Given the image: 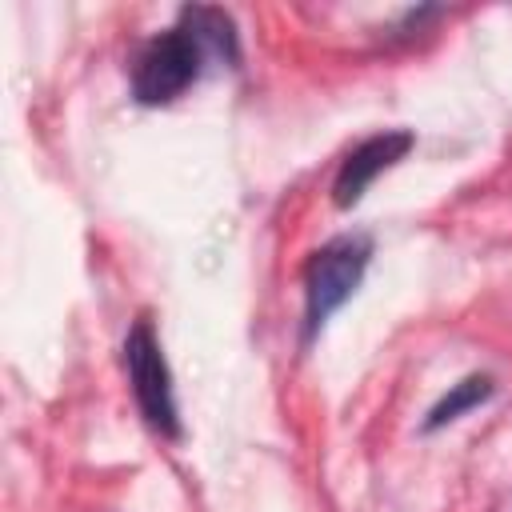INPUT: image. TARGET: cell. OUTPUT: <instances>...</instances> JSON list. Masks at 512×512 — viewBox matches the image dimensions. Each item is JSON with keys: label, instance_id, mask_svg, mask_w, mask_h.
<instances>
[{"label": "cell", "instance_id": "obj_5", "mask_svg": "<svg viewBox=\"0 0 512 512\" xmlns=\"http://www.w3.org/2000/svg\"><path fill=\"white\" fill-rule=\"evenodd\" d=\"M176 24H184L212 60H224V64L240 60V32H236L232 12L216 8V4H184Z\"/></svg>", "mask_w": 512, "mask_h": 512}, {"label": "cell", "instance_id": "obj_1", "mask_svg": "<svg viewBox=\"0 0 512 512\" xmlns=\"http://www.w3.org/2000/svg\"><path fill=\"white\" fill-rule=\"evenodd\" d=\"M376 240L372 232H340L332 240H324L320 248H312V256L304 260V320H300V344L308 348L324 324L352 300V292L360 288L368 264H372Z\"/></svg>", "mask_w": 512, "mask_h": 512}, {"label": "cell", "instance_id": "obj_6", "mask_svg": "<svg viewBox=\"0 0 512 512\" xmlns=\"http://www.w3.org/2000/svg\"><path fill=\"white\" fill-rule=\"evenodd\" d=\"M496 392V380L488 376V372H472V376H464V380H456L432 408H428V416H424V424H420V432H440V428H448L452 420H460L464 412H472V408H480L488 396Z\"/></svg>", "mask_w": 512, "mask_h": 512}, {"label": "cell", "instance_id": "obj_2", "mask_svg": "<svg viewBox=\"0 0 512 512\" xmlns=\"http://www.w3.org/2000/svg\"><path fill=\"white\" fill-rule=\"evenodd\" d=\"M124 368H128V384H132L144 424L152 432H160L164 440H180L184 424H180V408H176L172 368L164 360V348H160L148 316H140L124 336Z\"/></svg>", "mask_w": 512, "mask_h": 512}, {"label": "cell", "instance_id": "obj_4", "mask_svg": "<svg viewBox=\"0 0 512 512\" xmlns=\"http://www.w3.org/2000/svg\"><path fill=\"white\" fill-rule=\"evenodd\" d=\"M416 148V132L412 128H384L376 136H364L336 168V180H332V204L336 208H356L364 200V192L372 188V180L380 172H388L392 164H400L408 152Z\"/></svg>", "mask_w": 512, "mask_h": 512}, {"label": "cell", "instance_id": "obj_3", "mask_svg": "<svg viewBox=\"0 0 512 512\" xmlns=\"http://www.w3.org/2000/svg\"><path fill=\"white\" fill-rule=\"evenodd\" d=\"M204 60H208V52L200 48V40L184 24H172L140 48V56L132 64V96L148 108L172 104L200 80Z\"/></svg>", "mask_w": 512, "mask_h": 512}]
</instances>
